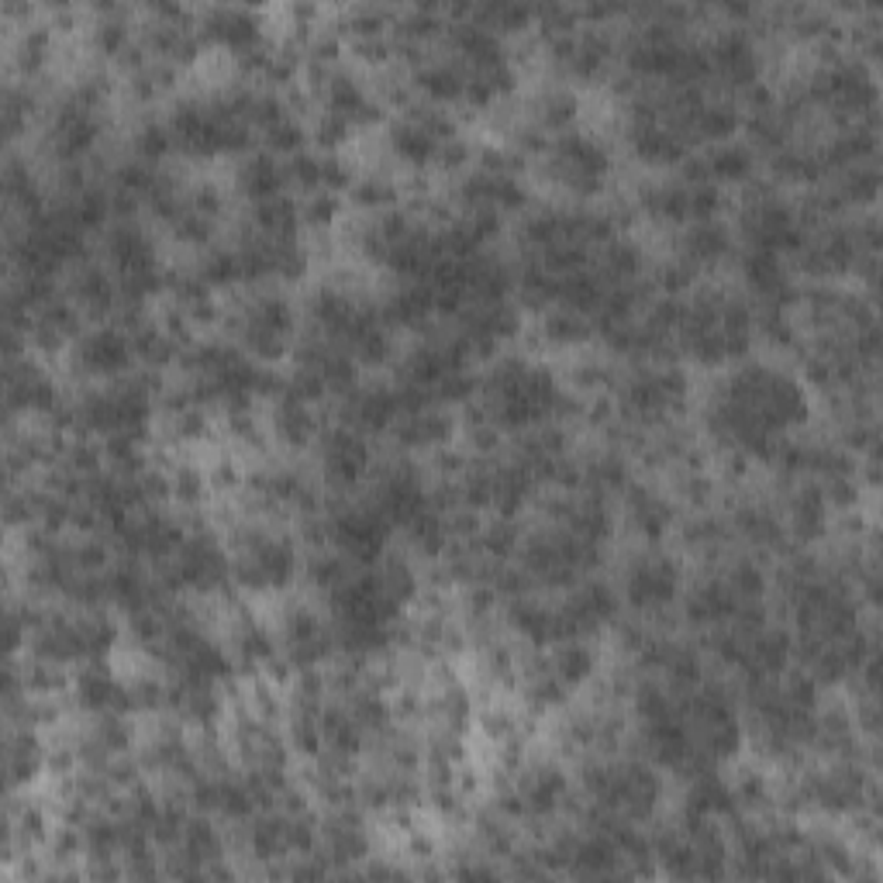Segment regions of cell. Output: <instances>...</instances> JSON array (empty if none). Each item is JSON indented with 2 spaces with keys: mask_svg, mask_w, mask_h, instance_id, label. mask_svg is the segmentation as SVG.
Masks as SVG:
<instances>
[{
  "mask_svg": "<svg viewBox=\"0 0 883 883\" xmlns=\"http://www.w3.org/2000/svg\"><path fill=\"white\" fill-rule=\"evenodd\" d=\"M738 128H743V118H738V111L732 104H704L697 111L694 125H691L694 135L718 141V146H722V141H728Z\"/></svg>",
  "mask_w": 883,
  "mask_h": 883,
  "instance_id": "cell-26",
  "label": "cell"
},
{
  "mask_svg": "<svg viewBox=\"0 0 883 883\" xmlns=\"http://www.w3.org/2000/svg\"><path fill=\"white\" fill-rule=\"evenodd\" d=\"M266 149L276 153V156H297L304 149V128L301 122H294L291 114L283 122L270 125L266 128Z\"/></svg>",
  "mask_w": 883,
  "mask_h": 883,
  "instance_id": "cell-34",
  "label": "cell"
},
{
  "mask_svg": "<svg viewBox=\"0 0 883 883\" xmlns=\"http://www.w3.org/2000/svg\"><path fill=\"white\" fill-rule=\"evenodd\" d=\"M680 593V566L670 556H645L624 577V597L635 611L670 608Z\"/></svg>",
  "mask_w": 883,
  "mask_h": 883,
  "instance_id": "cell-2",
  "label": "cell"
},
{
  "mask_svg": "<svg viewBox=\"0 0 883 883\" xmlns=\"http://www.w3.org/2000/svg\"><path fill=\"white\" fill-rule=\"evenodd\" d=\"M273 429H276L280 442L301 449L315 439V414L307 411V404L291 401V397H280L276 414H273Z\"/></svg>",
  "mask_w": 883,
  "mask_h": 883,
  "instance_id": "cell-23",
  "label": "cell"
},
{
  "mask_svg": "<svg viewBox=\"0 0 883 883\" xmlns=\"http://www.w3.org/2000/svg\"><path fill=\"white\" fill-rule=\"evenodd\" d=\"M507 621H511V629H515L518 635H525L538 649L556 642V611L528 601V597H515V601H511Z\"/></svg>",
  "mask_w": 883,
  "mask_h": 883,
  "instance_id": "cell-14",
  "label": "cell"
},
{
  "mask_svg": "<svg viewBox=\"0 0 883 883\" xmlns=\"http://www.w3.org/2000/svg\"><path fill=\"white\" fill-rule=\"evenodd\" d=\"M42 766H45V753L39 746L35 732L24 725L21 732L11 735V743H8V784H11V790L32 784Z\"/></svg>",
  "mask_w": 883,
  "mask_h": 883,
  "instance_id": "cell-15",
  "label": "cell"
},
{
  "mask_svg": "<svg viewBox=\"0 0 883 883\" xmlns=\"http://www.w3.org/2000/svg\"><path fill=\"white\" fill-rule=\"evenodd\" d=\"M353 187V174L346 169V162L341 159H322V190L328 193H341V190H349Z\"/></svg>",
  "mask_w": 883,
  "mask_h": 883,
  "instance_id": "cell-44",
  "label": "cell"
},
{
  "mask_svg": "<svg viewBox=\"0 0 883 883\" xmlns=\"http://www.w3.org/2000/svg\"><path fill=\"white\" fill-rule=\"evenodd\" d=\"M190 208H193L197 214H204V218H214V214L221 211V193H218V187H211V183L197 187L193 197H190Z\"/></svg>",
  "mask_w": 883,
  "mask_h": 883,
  "instance_id": "cell-47",
  "label": "cell"
},
{
  "mask_svg": "<svg viewBox=\"0 0 883 883\" xmlns=\"http://www.w3.org/2000/svg\"><path fill=\"white\" fill-rule=\"evenodd\" d=\"M76 704L91 715H132V694L125 683L114 680V673L104 666V660H94L83 666L76 676Z\"/></svg>",
  "mask_w": 883,
  "mask_h": 883,
  "instance_id": "cell-4",
  "label": "cell"
},
{
  "mask_svg": "<svg viewBox=\"0 0 883 883\" xmlns=\"http://www.w3.org/2000/svg\"><path fill=\"white\" fill-rule=\"evenodd\" d=\"M177 149V138L174 132H169V125H159V122H149L146 128H138L135 135V153L141 162H156L162 159L166 153H174Z\"/></svg>",
  "mask_w": 883,
  "mask_h": 883,
  "instance_id": "cell-30",
  "label": "cell"
},
{
  "mask_svg": "<svg viewBox=\"0 0 883 883\" xmlns=\"http://www.w3.org/2000/svg\"><path fill=\"white\" fill-rule=\"evenodd\" d=\"M201 39L221 42L235 52L252 49V45H260V18H255V11H245V8H214L204 14Z\"/></svg>",
  "mask_w": 883,
  "mask_h": 883,
  "instance_id": "cell-7",
  "label": "cell"
},
{
  "mask_svg": "<svg viewBox=\"0 0 883 883\" xmlns=\"http://www.w3.org/2000/svg\"><path fill=\"white\" fill-rule=\"evenodd\" d=\"M470 146L463 138H449V141H442L439 146V153H435V162L442 166V169H460V166H466L470 162Z\"/></svg>",
  "mask_w": 883,
  "mask_h": 883,
  "instance_id": "cell-45",
  "label": "cell"
},
{
  "mask_svg": "<svg viewBox=\"0 0 883 883\" xmlns=\"http://www.w3.org/2000/svg\"><path fill=\"white\" fill-rule=\"evenodd\" d=\"M577 114H580V101H577V94H569V91H553L543 101V125L553 128V132L569 128L577 122Z\"/></svg>",
  "mask_w": 883,
  "mask_h": 883,
  "instance_id": "cell-33",
  "label": "cell"
},
{
  "mask_svg": "<svg viewBox=\"0 0 883 883\" xmlns=\"http://www.w3.org/2000/svg\"><path fill=\"white\" fill-rule=\"evenodd\" d=\"M169 224H174V235L180 242H187V245H208L211 235H214V221L204 218V214H197L193 208H183Z\"/></svg>",
  "mask_w": 883,
  "mask_h": 883,
  "instance_id": "cell-35",
  "label": "cell"
},
{
  "mask_svg": "<svg viewBox=\"0 0 883 883\" xmlns=\"http://www.w3.org/2000/svg\"><path fill=\"white\" fill-rule=\"evenodd\" d=\"M518 546H522V532L511 518H501L480 532V549L494 559H507L511 553H518Z\"/></svg>",
  "mask_w": 883,
  "mask_h": 883,
  "instance_id": "cell-28",
  "label": "cell"
},
{
  "mask_svg": "<svg viewBox=\"0 0 883 883\" xmlns=\"http://www.w3.org/2000/svg\"><path fill=\"white\" fill-rule=\"evenodd\" d=\"M390 149H393V156L397 159H404L408 166H429V162H435V153H439V141L424 132L418 122H408V118H401V122H393L390 125Z\"/></svg>",
  "mask_w": 883,
  "mask_h": 883,
  "instance_id": "cell-18",
  "label": "cell"
},
{
  "mask_svg": "<svg viewBox=\"0 0 883 883\" xmlns=\"http://www.w3.org/2000/svg\"><path fill=\"white\" fill-rule=\"evenodd\" d=\"M587 480L593 483L597 491H624V487H629V470H624V463L618 460V455H601V460L590 463Z\"/></svg>",
  "mask_w": 883,
  "mask_h": 883,
  "instance_id": "cell-36",
  "label": "cell"
},
{
  "mask_svg": "<svg viewBox=\"0 0 883 883\" xmlns=\"http://www.w3.org/2000/svg\"><path fill=\"white\" fill-rule=\"evenodd\" d=\"M876 190H880V177H876V169H873V166H863V162H856V166H852L849 174H845L839 197H842V204H845V201L870 204L873 197H876Z\"/></svg>",
  "mask_w": 883,
  "mask_h": 883,
  "instance_id": "cell-31",
  "label": "cell"
},
{
  "mask_svg": "<svg viewBox=\"0 0 883 883\" xmlns=\"http://www.w3.org/2000/svg\"><path fill=\"white\" fill-rule=\"evenodd\" d=\"M738 608V597L732 593L728 584H701L691 597H687V621L691 624H718L728 621Z\"/></svg>",
  "mask_w": 883,
  "mask_h": 883,
  "instance_id": "cell-16",
  "label": "cell"
},
{
  "mask_svg": "<svg viewBox=\"0 0 883 883\" xmlns=\"http://www.w3.org/2000/svg\"><path fill=\"white\" fill-rule=\"evenodd\" d=\"M522 797H525V814L528 818H546L553 814L569 793V784H566V774L559 766H535L522 777Z\"/></svg>",
  "mask_w": 883,
  "mask_h": 883,
  "instance_id": "cell-9",
  "label": "cell"
},
{
  "mask_svg": "<svg viewBox=\"0 0 883 883\" xmlns=\"http://www.w3.org/2000/svg\"><path fill=\"white\" fill-rule=\"evenodd\" d=\"M132 338L122 328H101L91 332L87 338H80L76 346V369L94 377H118L132 366Z\"/></svg>",
  "mask_w": 883,
  "mask_h": 883,
  "instance_id": "cell-3",
  "label": "cell"
},
{
  "mask_svg": "<svg viewBox=\"0 0 883 883\" xmlns=\"http://www.w3.org/2000/svg\"><path fill=\"white\" fill-rule=\"evenodd\" d=\"M208 483H211V487H218V491H235L239 483H242V473L235 470V463L221 460V463H214V470H211Z\"/></svg>",
  "mask_w": 883,
  "mask_h": 883,
  "instance_id": "cell-49",
  "label": "cell"
},
{
  "mask_svg": "<svg viewBox=\"0 0 883 883\" xmlns=\"http://www.w3.org/2000/svg\"><path fill=\"white\" fill-rule=\"evenodd\" d=\"M104 249H107V260L114 263V273H118V276L141 273V270H156L159 266L149 235L141 232L138 224H132V221H114L111 232L104 235Z\"/></svg>",
  "mask_w": 883,
  "mask_h": 883,
  "instance_id": "cell-6",
  "label": "cell"
},
{
  "mask_svg": "<svg viewBox=\"0 0 883 883\" xmlns=\"http://www.w3.org/2000/svg\"><path fill=\"white\" fill-rule=\"evenodd\" d=\"M590 332H593V325L587 322V315L569 311V307H553L543 322V335H546V341H553V346H580V341L590 338Z\"/></svg>",
  "mask_w": 883,
  "mask_h": 883,
  "instance_id": "cell-25",
  "label": "cell"
},
{
  "mask_svg": "<svg viewBox=\"0 0 883 883\" xmlns=\"http://www.w3.org/2000/svg\"><path fill=\"white\" fill-rule=\"evenodd\" d=\"M349 118H341V114H332V111H325L322 114V122H318V128H315V141L322 149H338L341 141L349 138Z\"/></svg>",
  "mask_w": 883,
  "mask_h": 883,
  "instance_id": "cell-41",
  "label": "cell"
},
{
  "mask_svg": "<svg viewBox=\"0 0 883 883\" xmlns=\"http://www.w3.org/2000/svg\"><path fill=\"white\" fill-rule=\"evenodd\" d=\"M353 353L359 359V366H380L390 359V335L377 325V328H369L366 335H359L353 341Z\"/></svg>",
  "mask_w": 883,
  "mask_h": 883,
  "instance_id": "cell-38",
  "label": "cell"
},
{
  "mask_svg": "<svg viewBox=\"0 0 883 883\" xmlns=\"http://www.w3.org/2000/svg\"><path fill=\"white\" fill-rule=\"evenodd\" d=\"M629 507H632V522L645 538H663L670 522H673V507L645 487H632L629 491Z\"/></svg>",
  "mask_w": 883,
  "mask_h": 883,
  "instance_id": "cell-21",
  "label": "cell"
},
{
  "mask_svg": "<svg viewBox=\"0 0 883 883\" xmlns=\"http://www.w3.org/2000/svg\"><path fill=\"white\" fill-rule=\"evenodd\" d=\"M252 221L263 232V239L294 242L297 239V224H301V208L291 201L287 193H276V197H270V201L255 204Z\"/></svg>",
  "mask_w": 883,
  "mask_h": 883,
  "instance_id": "cell-13",
  "label": "cell"
},
{
  "mask_svg": "<svg viewBox=\"0 0 883 883\" xmlns=\"http://www.w3.org/2000/svg\"><path fill=\"white\" fill-rule=\"evenodd\" d=\"M353 201L359 208H387V204L397 201V190L390 183H383V180H359L353 187Z\"/></svg>",
  "mask_w": 883,
  "mask_h": 883,
  "instance_id": "cell-40",
  "label": "cell"
},
{
  "mask_svg": "<svg viewBox=\"0 0 883 883\" xmlns=\"http://www.w3.org/2000/svg\"><path fill=\"white\" fill-rule=\"evenodd\" d=\"M249 322L266 328V332H276V335H291V328H294V307L283 301V297L270 294V297H260V301L249 307Z\"/></svg>",
  "mask_w": 883,
  "mask_h": 883,
  "instance_id": "cell-27",
  "label": "cell"
},
{
  "mask_svg": "<svg viewBox=\"0 0 883 883\" xmlns=\"http://www.w3.org/2000/svg\"><path fill=\"white\" fill-rule=\"evenodd\" d=\"M824 525H829V504H824V497H821V487L797 491V497L790 504L793 538H801V543H814V538L824 535Z\"/></svg>",
  "mask_w": 883,
  "mask_h": 883,
  "instance_id": "cell-19",
  "label": "cell"
},
{
  "mask_svg": "<svg viewBox=\"0 0 883 883\" xmlns=\"http://www.w3.org/2000/svg\"><path fill=\"white\" fill-rule=\"evenodd\" d=\"M322 460H325L328 483H335V487H353V483H359L362 473L369 470V445L353 429H335L325 435Z\"/></svg>",
  "mask_w": 883,
  "mask_h": 883,
  "instance_id": "cell-5",
  "label": "cell"
},
{
  "mask_svg": "<svg viewBox=\"0 0 883 883\" xmlns=\"http://www.w3.org/2000/svg\"><path fill=\"white\" fill-rule=\"evenodd\" d=\"M707 174H711V183H738V180H749L753 174V153L746 146H732V141H722L715 146L707 156Z\"/></svg>",
  "mask_w": 883,
  "mask_h": 883,
  "instance_id": "cell-24",
  "label": "cell"
},
{
  "mask_svg": "<svg viewBox=\"0 0 883 883\" xmlns=\"http://www.w3.org/2000/svg\"><path fill=\"white\" fill-rule=\"evenodd\" d=\"M725 584L732 587L738 601H763V593H766V574L753 559H738Z\"/></svg>",
  "mask_w": 883,
  "mask_h": 883,
  "instance_id": "cell-29",
  "label": "cell"
},
{
  "mask_svg": "<svg viewBox=\"0 0 883 883\" xmlns=\"http://www.w3.org/2000/svg\"><path fill=\"white\" fill-rule=\"evenodd\" d=\"M94 42H97V49L104 55H125L128 52V28H125V21H114V18L101 21Z\"/></svg>",
  "mask_w": 883,
  "mask_h": 883,
  "instance_id": "cell-42",
  "label": "cell"
},
{
  "mask_svg": "<svg viewBox=\"0 0 883 883\" xmlns=\"http://www.w3.org/2000/svg\"><path fill=\"white\" fill-rule=\"evenodd\" d=\"M632 149H635L639 159L656 162V166H670V162L687 159V141H683L673 128L660 125V122H635L632 125Z\"/></svg>",
  "mask_w": 883,
  "mask_h": 883,
  "instance_id": "cell-10",
  "label": "cell"
},
{
  "mask_svg": "<svg viewBox=\"0 0 883 883\" xmlns=\"http://www.w3.org/2000/svg\"><path fill=\"white\" fill-rule=\"evenodd\" d=\"M283 183H287V169H283L270 153H260L245 159L242 174H239V187L245 197H252L255 204L270 201V197L283 193Z\"/></svg>",
  "mask_w": 883,
  "mask_h": 883,
  "instance_id": "cell-17",
  "label": "cell"
},
{
  "mask_svg": "<svg viewBox=\"0 0 883 883\" xmlns=\"http://www.w3.org/2000/svg\"><path fill=\"white\" fill-rule=\"evenodd\" d=\"M201 276L208 287H232L235 280H242V263H239V252H211L204 266H201Z\"/></svg>",
  "mask_w": 883,
  "mask_h": 883,
  "instance_id": "cell-32",
  "label": "cell"
},
{
  "mask_svg": "<svg viewBox=\"0 0 883 883\" xmlns=\"http://www.w3.org/2000/svg\"><path fill=\"white\" fill-rule=\"evenodd\" d=\"M353 49H356L359 60H366V63H383V60H390V42L383 35H377V39H356Z\"/></svg>",
  "mask_w": 883,
  "mask_h": 883,
  "instance_id": "cell-48",
  "label": "cell"
},
{
  "mask_svg": "<svg viewBox=\"0 0 883 883\" xmlns=\"http://www.w3.org/2000/svg\"><path fill=\"white\" fill-rule=\"evenodd\" d=\"M287 180L297 183V187L307 190V193L322 190V159H318V156H311V153H297V156H291Z\"/></svg>",
  "mask_w": 883,
  "mask_h": 883,
  "instance_id": "cell-39",
  "label": "cell"
},
{
  "mask_svg": "<svg viewBox=\"0 0 883 883\" xmlns=\"http://www.w3.org/2000/svg\"><path fill=\"white\" fill-rule=\"evenodd\" d=\"M549 670H553V676L563 683L566 691H574V687H584V683L593 676V670H597V656H593V649H590L584 639L556 642V652H553Z\"/></svg>",
  "mask_w": 883,
  "mask_h": 883,
  "instance_id": "cell-12",
  "label": "cell"
},
{
  "mask_svg": "<svg viewBox=\"0 0 883 883\" xmlns=\"http://www.w3.org/2000/svg\"><path fill=\"white\" fill-rule=\"evenodd\" d=\"M728 249H732V235L722 221H691L687 235H683L687 263H715Z\"/></svg>",
  "mask_w": 883,
  "mask_h": 883,
  "instance_id": "cell-20",
  "label": "cell"
},
{
  "mask_svg": "<svg viewBox=\"0 0 883 883\" xmlns=\"http://www.w3.org/2000/svg\"><path fill=\"white\" fill-rule=\"evenodd\" d=\"M208 480L197 473L193 466H177L174 470V497H180L183 504H197L204 497Z\"/></svg>",
  "mask_w": 883,
  "mask_h": 883,
  "instance_id": "cell-43",
  "label": "cell"
},
{
  "mask_svg": "<svg viewBox=\"0 0 883 883\" xmlns=\"http://www.w3.org/2000/svg\"><path fill=\"white\" fill-rule=\"evenodd\" d=\"M452 418L442 411H418V414H401L393 421V435L401 445L424 449V445H445L452 439Z\"/></svg>",
  "mask_w": 883,
  "mask_h": 883,
  "instance_id": "cell-11",
  "label": "cell"
},
{
  "mask_svg": "<svg viewBox=\"0 0 883 883\" xmlns=\"http://www.w3.org/2000/svg\"><path fill=\"white\" fill-rule=\"evenodd\" d=\"M97 135H101V122L94 111L80 107L76 101L63 104L60 118H55V156L73 162L94 146Z\"/></svg>",
  "mask_w": 883,
  "mask_h": 883,
  "instance_id": "cell-8",
  "label": "cell"
},
{
  "mask_svg": "<svg viewBox=\"0 0 883 883\" xmlns=\"http://www.w3.org/2000/svg\"><path fill=\"white\" fill-rule=\"evenodd\" d=\"M390 538V522L380 515L377 507H346L328 522V543L362 566H374Z\"/></svg>",
  "mask_w": 883,
  "mask_h": 883,
  "instance_id": "cell-1",
  "label": "cell"
},
{
  "mask_svg": "<svg viewBox=\"0 0 883 883\" xmlns=\"http://www.w3.org/2000/svg\"><path fill=\"white\" fill-rule=\"evenodd\" d=\"M341 204H338V193H328V190H315L304 201L301 208V221L311 224V228H328L335 218H338Z\"/></svg>",
  "mask_w": 883,
  "mask_h": 883,
  "instance_id": "cell-37",
  "label": "cell"
},
{
  "mask_svg": "<svg viewBox=\"0 0 883 883\" xmlns=\"http://www.w3.org/2000/svg\"><path fill=\"white\" fill-rule=\"evenodd\" d=\"M414 87L432 97L439 104H449V101H460L463 91H466V76L455 70L452 63H432V66H421L414 73Z\"/></svg>",
  "mask_w": 883,
  "mask_h": 883,
  "instance_id": "cell-22",
  "label": "cell"
},
{
  "mask_svg": "<svg viewBox=\"0 0 883 883\" xmlns=\"http://www.w3.org/2000/svg\"><path fill=\"white\" fill-rule=\"evenodd\" d=\"M174 424H177L180 439H201L208 432V418H204L201 408H187V411L174 414Z\"/></svg>",
  "mask_w": 883,
  "mask_h": 883,
  "instance_id": "cell-46",
  "label": "cell"
}]
</instances>
